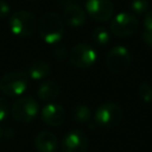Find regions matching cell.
I'll return each mask as SVG.
<instances>
[{
  "label": "cell",
  "instance_id": "obj_1",
  "mask_svg": "<svg viewBox=\"0 0 152 152\" xmlns=\"http://www.w3.org/2000/svg\"><path fill=\"white\" fill-rule=\"evenodd\" d=\"M37 31L46 44H57L61 42L64 33L63 20L55 12L45 13L37 23Z\"/></svg>",
  "mask_w": 152,
  "mask_h": 152
},
{
  "label": "cell",
  "instance_id": "obj_2",
  "mask_svg": "<svg viewBox=\"0 0 152 152\" xmlns=\"http://www.w3.org/2000/svg\"><path fill=\"white\" fill-rule=\"evenodd\" d=\"M8 26L13 34L26 38L32 36L37 30V21L31 12L20 10L11 14L8 20Z\"/></svg>",
  "mask_w": 152,
  "mask_h": 152
},
{
  "label": "cell",
  "instance_id": "obj_3",
  "mask_svg": "<svg viewBox=\"0 0 152 152\" xmlns=\"http://www.w3.org/2000/svg\"><path fill=\"white\" fill-rule=\"evenodd\" d=\"M39 112V104L33 96L26 95L17 99L11 106V114L13 119L20 124L31 122Z\"/></svg>",
  "mask_w": 152,
  "mask_h": 152
},
{
  "label": "cell",
  "instance_id": "obj_4",
  "mask_svg": "<svg viewBox=\"0 0 152 152\" xmlns=\"http://www.w3.org/2000/svg\"><path fill=\"white\" fill-rule=\"evenodd\" d=\"M122 119V109L115 102L101 103L94 114L95 124L102 128L109 129L116 127Z\"/></svg>",
  "mask_w": 152,
  "mask_h": 152
},
{
  "label": "cell",
  "instance_id": "obj_5",
  "mask_svg": "<svg viewBox=\"0 0 152 152\" xmlns=\"http://www.w3.org/2000/svg\"><path fill=\"white\" fill-rule=\"evenodd\" d=\"M28 84V77L24 71H11L0 78V91L10 97L24 94Z\"/></svg>",
  "mask_w": 152,
  "mask_h": 152
},
{
  "label": "cell",
  "instance_id": "obj_6",
  "mask_svg": "<svg viewBox=\"0 0 152 152\" xmlns=\"http://www.w3.org/2000/svg\"><path fill=\"white\" fill-rule=\"evenodd\" d=\"M138 27L139 20L137 15L128 12L118 13L110 21V32L119 38H126L134 34Z\"/></svg>",
  "mask_w": 152,
  "mask_h": 152
},
{
  "label": "cell",
  "instance_id": "obj_7",
  "mask_svg": "<svg viewBox=\"0 0 152 152\" xmlns=\"http://www.w3.org/2000/svg\"><path fill=\"white\" fill-rule=\"evenodd\" d=\"M96 59H97L96 50L87 43L76 44L69 53V63L72 66L80 69H87L93 66Z\"/></svg>",
  "mask_w": 152,
  "mask_h": 152
},
{
  "label": "cell",
  "instance_id": "obj_8",
  "mask_svg": "<svg viewBox=\"0 0 152 152\" xmlns=\"http://www.w3.org/2000/svg\"><path fill=\"white\" fill-rule=\"evenodd\" d=\"M106 65L113 74H124L131 65V53L124 45L113 46L106 55Z\"/></svg>",
  "mask_w": 152,
  "mask_h": 152
},
{
  "label": "cell",
  "instance_id": "obj_9",
  "mask_svg": "<svg viewBox=\"0 0 152 152\" xmlns=\"http://www.w3.org/2000/svg\"><path fill=\"white\" fill-rule=\"evenodd\" d=\"M89 146V139L87 134L81 129L69 131L62 139V152H87Z\"/></svg>",
  "mask_w": 152,
  "mask_h": 152
},
{
  "label": "cell",
  "instance_id": "obj_10",
  "mask_svg": "<svg viewBox=\"0 0 152 152\" xmlns=\"http://www.w3.org/2000/svg\"><path fill=\"white\" fill-rule=\"evenodd\" d=\"M87 13L95 21H108L114 14V5L110 0H87Z\"/></svg>",
  "mask_w": 152,
  "mask_h": 152
},
{
  "label": "cell",
  "instance_id": "obj_11",
  "mask_svg": "<svg viewBox=\"0 0 152 152\" xmlns=\"http://www.w3.org/2000/svg\"><path fill=\"white\" fill-rule=\"evenodd\" d=\"M40 119L42 121L51 127H58L61 126L65 120V110L64 108L55 102H48L40 112Z\"/></svg>",
  "mask_w": 152,
  "mask_h": 152
},
{
  "label": "cell",
  "instance_id": "obj_12",
  "mask_svg": "<svg viewBox=\"0 0 152 152\" xmlns=\"http://www.w3.org/2000/svg\"><path fill=\"white\" fill-rule=\"evenodd\" d=\"M59 141L50 131H42L34 137V147L38 152H57Z\"/></svg>",
  "mask_w": 152,
  "mask_h": 152
},
{
  "label": "cell",
  "instance_id": "obj_13",
  "mask_svg": "<svg viewBox=\"0 0 152 152\" xmlns=\"http://www.w3.org/2000/svg\"><path fill=\"white\" fill-rule=\"evenodd\" d=\"M86 20H87V15L81 6L75 4H70L65 6L63 11V21L66 25L71 27H78L82 26L86 23Z\"/></svg>",
  "mask_w": 152,
  "mask_h": 152
},
{
  "label": "cell",
  "instance_id": "obj_14",
  "mask_svg": "<svg viewBox=\"0 0 152 152\" xmlns=\"http://www.w3.org/2000/svg\"><path fill=\"white\" fill-rule=\"evenodd\" d=\"M61 88L56 81L48 80L42 82L37 88V96L44 102H51L59 95Z\"/></svg>",
  "mask_w": 152,
  "mask_h": 152
},
{
  "label": "cell",
  "instance_id": "obj_15",
  "mask_svg": "<svg viewBox=\"0 0 152 152\" xmlns=\"http://www.w3.org/2000/svg\"><path fill=\"white\" fill-rule=\"evenodd\" d=\"M24 72L27 75L28 78H32L34 81H39V80H43L45 77H48L51 72V66L48 62L45 61H34L32 62L25 70Z\"/></svg>",
  "mask_w": 152,
  "mask_h": 152
},
{
  "label": "cell",
  "instance_id": "obj_16",
  "mask_svg": "<svg viewBox=\"0 0 152 152\" xmlns=\"http://www.w3.org/2000/svg\"><path fill=\"white\" fill-rule=\"evenodd\" d=\"M91 109L87 104H75L71 109V118L77 124H87L91 119Z\"/></svg>",
  "mask_w": 152,
  "mask_h": 152
},
{
  "label": "cell",
  "instance_id": "obj_17",
  "mask_svg": "<svg viewBox=\"0 0 152 152\" xmlns=\"http://www.w3.org/2000/svg\"><path fill=\"white\" fill-rule=\"evenodd\" d=\"M91 39L97 46H106L110 40V33L109 31L103 26H97L91 32Z\"/></svg>",
  "mask_w": 152,
  "mask_h": 152
},
{
  "label": "cell",
  "instance_id": "obj_18",
  "mask_svg": "<svg viewBox=\"0 0 152 152\" xmlns=\"http://www.w3.org/2000/svg\"><path fill=\"white\" fill-rule=\"evenodd\" d=\"M138 95L145 103H152V86L147 82L140 83L138 87Z\"/></svg>",
  "mask_w": 152,
  "mask_h": 152
},
{
  "label": "cell",
  "instance_id": "obj_19",
  "mask_svg": "<svg viewBox=\"0 0 152 152\" xmlns=\"http://www.w3.org/2000/svg\"><path fill=\"white\" fill-rule=\"evenodd\" d=\"M148 8V0H132L131 2V10L133 14H145Z\"/></svg>",
  "mask_w": 152,
  "mask_h": 152
},
{
  "label": "cell",
  "instance_id": "obj_20",
  "mask_svg": "<svg viewBox=\"0 0 152 152\" xmlns=\"http://www.w3.org/2000/svg\"><path fill=\"white\" fill-rule=\"evenodd\" d=\"M52 55L55 56L56 59H64L66 56H68V49L64 44H61V43H57V44H53V48H52Z\"/></svg>",
  "mask_w": 152,
  "mask_h": 152
},
{
  "label": "cell",
  "instance_id": "obj_21",
  "mask_svg": "<svg viewBox=\"0 0 152 152\" xmlns=\"http://www.w3.org/2000/svg\"><path fill=\"white\" fill-rule=\"evenodd\" d=\"M8 112H10L8 101H7L4 96H0V122L4 121V120L7 118Z\"/></svg>",
  "mask_w": 152,
  "mask_h": 152
},
{
  "label": "cell",
  "instance_id": "obj_22",
  "mask_svg": "<svg viewBox=\"0 0 152 152\" xmlns=\"http://www.w3.org/2000/svg\"><path fill=\"white\" fill-rule=\"evenodd\" d=\"M141 39L146 46L152 49V30H144L141 33Z\"/></svg>",
  "mask_w": 152,
  "mask_h": 152
},
{
  "label": "cell",
  "instance_id": "obj_23",
  "mask_svg": "<svg viewBox=\"0 0 152 152\" xmlns=\"http://www.w3.org/2000/svg\"><path fill=\"white\" fill-rule=\"evenodd\" d=\"M11 13V7L5 0H0V18H6Z\"/></svg>",
  "mask_w": 152,
  "mask_h": 152
},
{
  "label": "cell",
  "instance_id": "obj_24",
  "mask_svg": "<svg viewBox=\"0 0 152 152\" xmlns=\"http://www.w3.org/2000/svg\"><path fill=\"white\" fill-rule=\"evenodd\" d=\"M144 28L145 30H152V10L147 11L144 14Z\"/></svg>",
  "mask_w": 152,
  "mask_h": 152
},
{
  "label": "cell",
  "instance_id": "obj_25",
  "mask_svg": "<svg viewBox=\"0 0 152 152\" xmlns=\"http://www.w3.org/2000/svg\"><path fill=\"white\" fill-rule=\"evenodd\" d=\"M2 135H4V129L0 127V140H1V138H2Z\"/></svg>",
  "mask_w": 152,
  "mask_h": 152
}]
</instances>
